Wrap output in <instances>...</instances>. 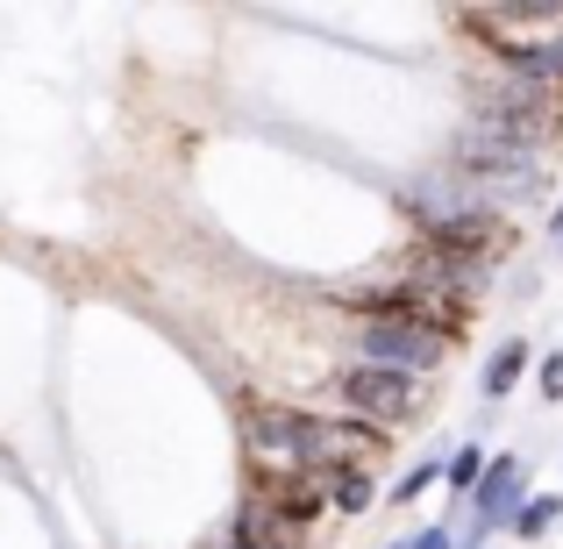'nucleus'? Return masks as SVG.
Returning <instances> with one entry per match:
<instances>
[{"instance_id":"nucleus-2","label":"nucleus","mask_w":563,"mask_h":549,"mask_svg":"<svg viewBox=\"0 0 563 549\" xmlns=\"http://www.w3.org/2000/svg\"><path fill=\"white\" fill-rule=\"evenodd\" d=\"M464 29H478L499 65H521V57L563 43V8H471Z\"/></svg>"},{"instance_id":"nucleus-7","label":"nucleus","mask_w":563,"mask_h":549,"mask_svg":"<svg viewBox=\"0 0 563 549\" xmlns=\"http://www.w3.org/2000/svg\"><path fill=\"white\" fill-rule=\"evenodd\" d=\"M556 521H563V493H528L521 507H514V521H507V528H514L521 542H542Z\"/></svg>"},{"instance_id":"nucleus-9","label":"nucleus","mask_w":563,"mask_h":549,"mask_svg":"<svg viewBox=\"0 0 563 549\" xmlns=\"http://www.w3.org/2000/svg\"><path fill=\"white\" fill-rule=\"evenodd\" d=\"M329 507L335 514H372V471H329Z\"/></svg>"},{"instance_id":"nucleus-3","label":"nucleus","mask_w":563,"mask_h":549,"mask_svg":"<svg viewBox=\"0 0 563 549\" xmlns=\"http://www.w3.org/2000/svg\"><path fill=\"white\" fill-rule=\"evenodd\" d=\"M442 358H450V343L428 329H413V321H385L372 315L357 329V364H385V371H407V378H428Z\"/></svg>"},{"instance_id":"nucleus-1","label":"nucleus","mask_w":563,"mask_h":549,"mask_svg":"<svg viewBox=\"0 0 563 549\" xmlns=\"http://www.w3.org/2000/svg\"><path fill=\"white\" fill-rule=\"evenodd\" d=\"M335 407L350 414V421L378 428V436H393V428H407L413 414L428 407L421 378H407V371H385V364H350L343 378H335Z\"/></svg>"},{"instance_id":"nucleus-11","label":"nucleus","mask_w":563,"mask_h":549,"mask_svg":"<svg viewBox=\"0 0 563 549\" xmlns=\"http://www.w3.org/2000/svg\"><path fill=\"white\" fill-rule=\"evenodd\" d=\"M536 385H542V399H563V350L536 364Z\"/></svg>"},{"instance_id":"nucleus-6","label":"nucleus","mask_w":563,"mask_h":549,"mask_svg":"<svg viewBox=\"0 0 563 549\" xmlns=\"http://www.w3.org/2000/svg\"><path fill=\"white\" fill-rule=\"evenodd\" d=\"M536 364V350H528V336H507V343L485 358V378H478V393H485V407H499V399L521 385V371Z\"/></svg>"},{"instance_id":"nucleus-10","label":"nucleus","mask_w":563,"mask_h":549,"mask_svg":"<svg viewBox=\"0 0 563 549\" xmlns=\"http://www.w3.org/2000/svg\"><path fill=\"white\" fill-rule=\"evenodd\" d=\"M435 479H442V457H421V464H413V471H399L393 499H421V493H428V485H435Z\"/></svg>"},{"instance_id":"nucleus-13","label":"nucleus","mask_w":563,"mask_h":549,"mask_svg":"<svg viewBox=\"0 0 563 549\" xmlns=\"http://www.w3.org/2000/svg\"><path fill=\"white\" fill-rule=\"evenodd\" d=\"M556 243H563V235H556Z\"/></svg>"},{"instance_id":"nucleus-8","label":"nucleus","mask_w":563,"mask_h":549,"mask_svg":"<svg viewBox=\"0 0 563 549\" xmlns=\"http://www.w3.org/2000/svg\"><path fill=\"white\" fill-rule=\"evenodd\" d=\"M485 464H493V450H485V442H456V450L442 457V479H450V493L464 499L471 485H478V471H485Z\"/></svg>"},{"instance_id":"nucleus-4","label":"nucleus","mask_w":563,"mask_h":549,"mask_svg":"<svg viewBox=\"0 0 563 549\" xmlns=\"http://www.w3.org/2000/svg\"><path fill=\"white\" fill-rule=\"evenodd\" d=\"M528 499V457H493V464L478 471V485L464 493V507H471V536H493V528H507L514 521V507Z\"/></svg>"},{"instance_id":"nucleus-5","label":"nucleus","mask_w":563,"mask_h":549,"mask_svg":"<svg viewBox=\"0 0 563 549\" xmlns=\"http://www.w3.org/2000/svg\"><path fill=\"white\" fill-rule=\"evenodd\" d=\"M300 542H307L300 521H286L257 493H243V507H235V549H300Z\"/></svg>"},{"instance_id":"nucleus-12","label":"nucleus","mask_w":563,"mask_h":549,"mask_svg":"<svg viewBox=\"0 0 563 549\" xmlns=\"http://www.w3.org/2000/svg\"><path fill=\"white\" fill-rule=\"evenodd\" d=\"M399 549H456V528H450V521H435V528H421L413 542H399Z\"/></svg>"},{"instance_id":"nucleus-15","label":"nucleus","mask_w":563,"mask_h":549,"mask_svg":"<svg viewBox=\"0 0 563 549\" xmlns=\"http://www.w3.org/2000/svg\"><path fill=\"white\" fill-rule=\"evenodd\" d=\"M229 549H235V542H229Z\"/></svg>"},{"instance_id":"nucleus-14","label":"nucleus","mask_w":563,"mask_h":549,"mask_svg":"<svg viewBox=\"0 0 563 549\" xmlns=\"http://www.w3.org/2000/svg\"><path fill=\"white\" fill-rule=\"evenodd\" d=\"M393 549H399V542H393Z\"/></svg>"}]
</instances>
